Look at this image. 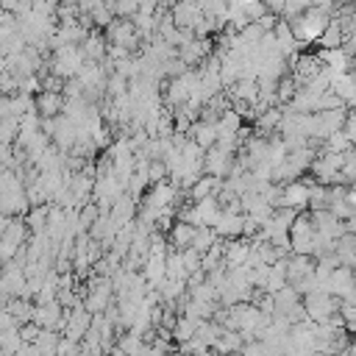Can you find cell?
I'll return each instance as SVG.
<instances>
[{
  "instance_id": "cell-25",
  "label": "cell",
  "mask_w": 356,
  "mask_h": 356,
  "mask_svg": "<svg viewBox=\"0 0 356 356\" xmlns=\"http://www.w3.org/2000/svg\"><path fill=\"white\" fill-rule=\"evenodd\" d=\"M264 6H267V11H273V14H281V8H284V0H261Z\"/></svg>"
},
{
  "instance_id": "cell-19",
  "label": "cell",
  "mask_w": 356,
  "mask_h": 356,
  "mask_svg": "<svg viewBox=\"0 0 356 356\" xmlns=\"http://www.w3.org/2000/svg\"><path fill=\"white\" fill-rule=\"evenodd\" d=\"M197 317H189V314H178V320H175V325H172V339L181 345V342H186V339H192L195 337V328H197Z\"/></svg>"
},
{
  "instance_id": "cell-12",
  "label": "cell",
  "mask_w": 356,
  "mask_h": 356,
  "mask_svg": "<svg viewBox=\"0 0 356 356\" xmlns=\"http://www.w3.org/2000/svg\"><path fill=\"white\" fill-rule=\"evenodd\" d=\"M250 248L253 242L245 239V236H234V239H225V250H222V264L225 267H239L248 261L250 256Z\"/></svg>"
},
{
  "instance_id": "cell-15",
  "label": "cell",
  "mask_w": 356,
  "mask_h": 356,
  "mask_svg": "<svg viewBox=\"0 0 356 356\" xmlns=\"http://www.w3.org/2000/svg\"><path fill=\"white\" fill-rule=\"evenodd\" d=\"M106 50H108V42L100 31H89L86 39L81 42V53L86 61H106Z\"/></svg>"
},
{
  "instance_id": "cell-17",
  "label": "cell",
  "mask_w": 356,
  "mask_h": 356,
  "mask_svg": "<svg viewBox=\"0 0 356 356\" xmlns=\"http://www.w3.org/2000/svg\"><path fill=\"white\" fill-rule=\"evenodd\" d=\"M186 136H189L195 145H200L203 150H209L211 145H217V125H214V122H206V120H195Z\"/></svg>"
},
{
  "instance_id": "cell-1",
  "label": "cell",
  "mask_w": 356,
  "mask_h": 356,
  "mask_svg": "<svg viewBox=\"0 0 356 356\" xmlns=\"http://www.w3.org/2000/svg\"><path fill=\"white\" fill-rule=\"evenodd\" d=\"M328 19H331V14H328L325 8L309 6L303 14H298V17L286 19V22H289V28H292V33H295L298 44L303 47V44H312V42H317V39H320V33L325 31Z\"/></svg>"
},
{
  "instance_id": "cell-11",
  "label": "cell",
  "mask_w": 356,
  "mask_h": 356,
  "mask_svg": "<svg viewBox=\"0 0 356 356\" xmlns=\"http://www.w3.org/2000/svg\"><path fill=\"white\" fill-rule=\"evenodd\" d=\"M31 320H33L39 328H58V325L64 323L61 303H58V300H50V303H36V306H33Z\"/></svg>"
},
{
  "instance_id": "cell-9",
  "label": "cell",
  "mask_w": 356,
  "mask_h": 356,
  "mask_svg": "<svg viewBox=\"0 0 356 356\" xmlns=\"http://www.w3.org/2000/svg\"><path fill=\"white\" fill-rule=\"evenodd\" d=\"M242 220L245 214L242 211H228V209H220L217 220H214V234L220 239H234V236H242Z\"/></svg>"
},
{
  "instance_id": "cell-10",
  "label": "cell",
  "mask_w": 356,
  "mask_h": 356,
  "mask_svg": "<svg viewBox=\"0 0 356 356\" xmlns=\"http://www.w3.org/2000/svg\"><path fill=\"white\" fill-rule=\"evenodd\" d=\"M33 111L39 117H58L64 111V95L61 92H50V89H39L33 95Z\"/></svg>"
},
{
  "instance_id": "cell-14",
  "label": "cell",
  "mask_w": 356,
  "mask_h": 356,
  "mask_svg": "<svg viewBox=\"0 0 356 356\" xmlns=\"http://www.w3.org/2000/svg\"><path fill=\"white\" fill-rule=\"evenodd\" d=\"M222 189V178H217V175H200V178H195L192 184H189V189H186V197L195 203V200H203V197H217V192Z\"/></svg>"
},
{
  "instance_id": "cell-20",
  "label": "cell",
  "mask_w": 356,
  "mask_h": 356,
  "mask_svg": "<svg viewBox=\"0 0 356 356\" xmlns=\"http://www.w3.org/2000/svg\"><path fill=\"white\" fill-rule=\"evenodd\" d=\"M217 239H220V236L214 234V228H211V225H197L189 248H192V250H197V253H206V250H209V248H211Z\"/></svg>"
},
{
  "instance_id": "cell-3",
  "label": "cell",
  "mask_w": 356,
  "mask_h": 356,
  "mask_svg": "<svg viewBox=\"0 0 356 356\" xmlns=\"http://www.w3.org/2000/svg\"><path fill=\"white\" fill-rule=\"evenodd\" d=\"M103 36H106L108 44L122 47V50H128V53H134V50L142 44V36H139V31L134 28V19H125V17H114V19L108 22V28L103 31Z\"/></svg>"
},
{
  "instance_id": "cell-4",
  "label": "cell",
  "mask_w": 356,
  "mask_h": 356,
  "mask_svg": "<svg viewBox=\"0 0 356 356\" xmlns=\"http://www.w3.org/2000/svg\"><path fill=\"white\" fill-rule=\"evenodd\" d=\"M314 181V178H312ZM312 181H303V178H295V181H286L281 184V197H278V206H289L295 211H306L309 209V186ZM275 206V209H278Z\"/></svg>"
},
{
  "instance_id": "cell-7",
  "label": "cell",
  "mask_w": 356,
  "mask_h": 356,
  "mask_svg": "<svg viewBox=\"0 0 356 356\" xmlns=\"http://www.w3.org/2000/svg\"><path fill=\"white\" fill-rule=\"evenodd\" d=\"M234 161H236V159H234V153H228V150H222V147L211 145V147L203 153V172L217 175V178H228V172H231Z\"/></svg>"
},
{
  "instance_id": "cell-21",
  "label": "cell",
  "mask_w": 356,
  "mask_h": 356,
  "mask_svg": "<svg viewBox=\"0 0 356 356\" xmlns=\"http://www.w3.org/2000/svg\"><path fill=\"white\" fill-rule=\"evenodd\" d=\"M328 203H331V197H328V184L312 181V186H309V211L328 209Z\"/></svg>"
},
{
  "instance_id": "cell-6",
  "label": "cell",
  "mask_w": 356,
  "mask_h": 356,
  "mask_svg": "<svg viewBox=\"0 0 356 356\" xmlns=\"http://www.w3.org/2000/svg\"><path fill=\"white\" fill-rule=\"evenodd\" d=\"M170 17L178 28H186L192 31L200 19H203V8H200V0H172L170 6Z\"/></svg>"
},
{
  "instance_id": "cell-24",
  "label": "cell",
  "mask_w": 356,
  "mask_h": 356,
  "mask_svg": "<svg viewBox=\"0 0 356 356\" xmlns=\"http://www.w3.org/2000/svg\"><path fill=\"white\" fill-rule=\"evenodd\" d=\"M342 134L350 139V145H356V108L345 111V122H342Z\"/></svg>"
},
{
  "instance_id": "cell-16",
  "label": "cell",
  "mask_w": 356,
  "mask_h": 356,
  "mask_svg": "<svg viewBox=\"0 0 356 356\" xmlns=\"http://www.w3.org/2000/svg\"><path fill=\"white\" fill-rule=\"evenodd\" d=\"M195 228H197V225H189V222H184V220L172 222L170 231H167V245H170V250H186V248L192 245Z\"/></svg>"
},
{
  "instance_id": "cell-5",
  "label": "cell",
  "mask_w": 356,
  "mask_h": 356,
  "mask_svg": "<svg viewBox=\"0 0 356 356\" xmlns=\"http://www.w3.org/2000/svg\"><path fill=\"white\" fill-rule=\"evenodd\" d=\"M325 292L339 298V300H350V295L356 292V275L348 264L334 267V273L325 278Z\"/></svg>"
},
{
  "instance_id": "cell-22",
  "label": "cell",
  "mask_w": 356,
  "mask_h": 356,
  "mask_svg": "<svg viewBox=\"0 0 356 356\" xmlns=\"http://www.w3.org/2000/svg\"><path fill=\"white\" fill-rule=\"evenodd\" d=\"M348 147H353V145H350V139H348L342 131H337V134H331V136H325V139H323V150H331V153H345Z\"/></svg>"
},
{
  "instance_id": "cell-27",
  "label": "cell",
  "mask_w": 356,
  "mask_h": 356,
  "mask_svg": "<svg viewBox=\"0 0 356 356\" xmlns=\"http://www.w3.org/2000/svg\"><path fill=\"white\" fill-rule=\"evenodd\" d=\"M348 267H350V270H353V275H356V256L350 259V264H348Z\"/></svg>"
},
{
  "instance_id": "cell-26",
  "label": "cell",
  "mask_w": 356,
  "mask_h": 356,
  "mask_svg": "<svg viewBox=\"0 0 356 356\" xmlns=\"http://www.w3.org/2000/svg\"><path fill=\"white\" fill-rule=\"evenodd\" d=\"M342 222H345V231L356 236V214H350V217H348V220H342Z\"/></svg>"
},
{
  "instance_id": "cell-8",
  "label": "cell",
  "mask_w": 356,
  "mask_h": 356,
  "mask_svg": "<svg viewBox=\"0 0 356 356\" xmlns=\"http://www.w3.org/2000/svg\"><path fill=\"white\" fill-rule=\"evenodd\" d=\"M211 53H214V42H211V36H206V39H197V36H195L192 42H186V44L178 50V58H181L186 67L195 70V67H200Z\"/></svg>"
},
{
  "instance_id": "cell-18",
  "label": "cell",
  "mask_w": 356,
  "mask_h": 356,
  "mask_svg": "<svg viewBox=\"0 0 356 356\" xmlns=\"http://www.w3.org/2000/svg\"><path fill=\"white\" fill-rule=\"evenodd\" d=\"M342 42H345L342 25H339V19H337V17H331V19H328V25H325V31L320 33L317 44H320L323 50H334V47H342Z\"/></svg>"
},
{
  "instance_id": "cell-23",
  "label": "cell",
  "mask_w": 356,
  "mask_h": 356,
  "mask_svg": "<svg viewBox=\"0 0 356 356\" xmlns=\"http://www.w3.org/2000/svg\"><path fill=\"white\" fill-rule=\"evenodd\" d=\"M312 6V0H284V8H281V19H292V17H298V14H303L306 8Z\"/></svg>"
},
{
  "instance_id": "cell-13",
  "label": "cell",
  "mask_w": 356,
  "mask_h": 356,
  "mask_svg": "<svg viewBox=\"0 0 356 356\" xmlns=\"http://www.w3.org/2000/svg\"><path fill=\"white\" fill-rule=\"evenodd\" d=\"M273 39H275V50H278L286 61H289V58L298 53V47H300L286 19H278V22H275V28H273Z\"/></svg>"
},
{
  "instance_id": "cell-2",
  "label": "cell",
  "mask_w": 356,
  "mask_h": 356,
  "mask_svg": "<svg viewBox=\"0 0 356 356\" xmlns=\"http://www.w3.org/2000/svg\"><path fill=\"white\" fill-rule=\"evenodd\" d=\"M83 53H81V44H61V47H53L50 50V58H47V70L53 75H58L61 81H70L78 75L81 64H83Z\"/></svg>"
}]
</instances>
